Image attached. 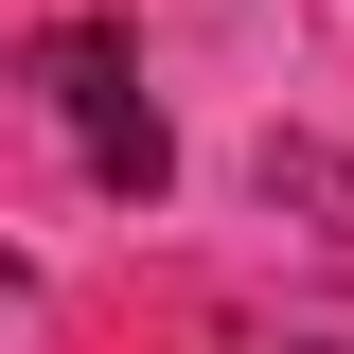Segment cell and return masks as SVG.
<instances>
[{
	"mask_svg": "<svg viewBox=\"0 0 354 354\" xmlns=\"http://www.w3.org/2000/svg\"><path fill=\"white\" fill-rule=\"evenodd\" d=\"M36 88H53V124H71V160L106 177V195H160V177H177V124L142 106V53L106 36V18L36 36Z\"/></svg>",
	"mask_w": 354,
	"mask_h": 354,
	"instance_id": "obj_1",
	"label": "cell"
}]
</instances>
